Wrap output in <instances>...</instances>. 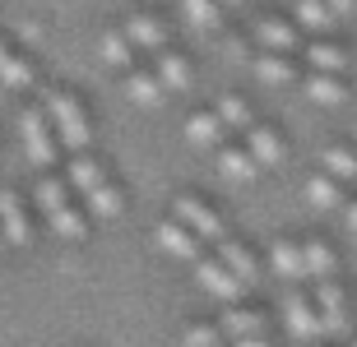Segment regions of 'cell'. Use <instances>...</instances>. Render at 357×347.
I'll return each mask as SVG.
<instances>
[{
  "mask_svg": "<svg viewBox=\"0 0 357 347\" xmlns=\"http://www.w3.org/2000/svg\"><path fill=\"white\" fill-rule=\"evenodd\" d=\"M126 97H130L135 107H158L162 97H167V88H162L158 83V74H153V70H135L130 79H126Z\"/></svg>",
  "mask_w": 357,
  "mask_h": 347,
  "instance_id": "19",
  "label": "cell"
},
{
  "mask_svg": "<svg viewBox=\"0 0 357 347\" xmlns=\"http://www.w3.org/2000/svg\"><path fill=\"white\" fill-rule=\"evenodd\" d=\"M158 250L172 255V259L195 264V259H199V236L185 227V223H176V218H162V223H158Z\"/></svg>",
  "mask_w": 357,
  "mask_h": 347,
  "instance_id": "8",
  "label": "cell"
},
{
  "mask_svg": "<svg viewBox=\"0 0 357 347\" xmlns=\"http://www.w3.org/2000/svg\"><path fill=\"white\" fill-rule=\"evenodd\" d=\"M19 139H24V153L33 167H52L56 162V144H52V134H47V116L42 111H24L19 116Z\"/></svg>",
  "mask_w": 357,
  "mask_h": 347,
  "instance_id": "5",
  "label": "cell"
},
{
  "mask_svg": "<svg viewBox=\"0 0 357 347\" xmlns=\"http://www.w3.org/2000/svg\"><path fill=\"white\" fill-rule=\"evenodd\" d=\"M218 176L227 186H251L260 176V162L246 153V148H218Z\"/></svg>",
  "mask_w": 357,
  "mask_h": 347,
  "instance_id": "13",
  "label": "cell"
},
{
  "mask_svg": "<svg viewBox=\"0 0 357 347\" xmlns=\"http://www.w3.org/2000/svg\"><path fill=\"white\" fill-rule=\"evenodd\" d=\"M33 204L42 209V218H52V213H61V209H70V190L61 186V181H52V176H42L38 190H33Z\"/></svg>",
  "mask_w": 357,
  "mask_h": 347,
  "instance_id": "28",
  "label": "cell"
},
{
  "mask_svg": "<svg viewBox=\"0 0 357 347\" xmlns=\"http://www.w3.org/2000/svg\"><path fill=\"white\" fill-rule=\"evenodd\" d=\"M153 74H158V83L167 88V93H185V88H190V60L176 56V51H158Z\"/></svg>",
  "mask_w": 357,
  "mask_h": 347,
  "instance_id": "20",
  "label": "cell"
},
{
  "mask_svg": "<svg viewBox=\"0 0 357 347\" xmlns=\"http://www.w3.org/2000/svg\"><path fill=\"white\" fill-rule=\"evenodd\" d=\"M213 111H218V120H223L227 130H246V125H251V107H246V102H241L237 93H227Z\"/></svg>",
  "mask_w": 357,
  "mask_h": 347,
  "instance_id": "32",
  "label": "cell"
},
{
  "mask_svg": "<svg viewBox=\"0 0 357 347\" xmlns=\"http://www.w3.org/2000/svg\"><path fill=\"white\" fill-rule=\"evenodd\" d=\"M10 56H14V51H10V42H0V65H5V60H10Z\"/></svg>",
  "mask_w": 357,
  "mask_h": 347,
  "instance_id": "38",
  "label": "cell"
},
{
  "mask_svg": "<svg viewBox=\"0 0 357 347\" xmlns=\"http://www.w3.org/2000/svg\"><path fill=\"white\" fill-rule=\"evenodd\" d=\"M172 218H176V223H185L199 241H223L227 236L218 209H209V204L195 200V195H176V200H172Z\"/></svg>",
  "mask_w": 357,
  "mask_h": 347,
  "instance_id": "2",
  "label": "cell"
},
{
  "mask_svg": "<svg viewBox=\"0 0 357 347\" xmlns=\"http://www.w3.org/2000/svg\"><path fill=\"white\" fill-rule=\"evenodd\" d=\"M0 236L5 245H28L33 241V223H28V209L19 200V190H0Z\"/></svg>",
  "mask_w": 357,
  "mask_h": 347,
  "instance_id": "6",
  "label": "cell"
},
{
  "mask_svg": "<svg viewBox=\"0 0 357 347\" xmlns=\"http://www.w3.org/2000/svg\"><path fill=\"white\" fill-rule=\"evenodd\" d=\"M121 33H126V42H130L135 51H162V47H167V28H162L153 14H135Z\"/></svg>",
  "mask_w": 357,
  "mask_h": 347,
  "instance_id": "12",
  "label": "cell"
},
{
  "mask_svg": "<svg viewBox=\"0 0 357 347\" xmlns=\"http://www.w3.org/2000/svg\"><path fill=\"white\" fill-rule=\"evenodd\" d=\"M325 5L334 10V19H353L357 14V0H325Z\"/></svg>",
  "mask_w": 357,
  "mask_h": 347,
  "instance_id": "35",
  "label": "cell"
},
{
  "mask_svg": "<svg viewBox=\"0 0 357 347\" xmlns=\"http://www.w3.org/2000/svg\"><path fill=\"white\" fill-rule=\"evenodd\" d=\"M306 97H311L316 107H339V102L348 97L344 74H320V70H311V79H306Z\"/></svg>",
  "mask_w": 357,
  "mask_h": 347,
  "instance_id": "21",
  "label": "cell"
},
{
  "mask_svg": "<svg viewBox=\"0 0 357 347\" xmlns=\"http://www.w3.org/2000/svg\"><path fill=\"white\" fill-rule=\"evenodd\" d=\"M344 218H348V227L357 232V204H344Z\"/></svg>",
  "mask_w": 357,
  "mask_h": 347,
  "instance_id": "36",
  "label": "cell"
},
{
  "mask_svg": "<svg viewBox=\"0 0 357 347\" xmlns=\"http://www.w3.org/2000/svg\"><path fill=\"white\" fill-rule=\"evenodd\" d=\"M306 60H311V70H320V74H344V70H348V51H344V47L320 42V38L306 47Z\"/></svg>",
  "mask_w": 357,
  "mask_h": 347,
  "instance_id": "24",
  "label": "cell"
},
{
  "mask_svg": "<svg viewBox=\"0 0 357 347\" xmlns=\"http://www.w3.org/2000/svg\"><path fill=\"white\" fill-rule=\"evenodd\" d=\"M223 343V329H213V324H190L181 338V347H218Z\"/></svg>",
  "mask_w": 357,
  "mask_h": 347,
  "instance_id": "34",
  "label": "cell"
},
{
  "mask_svg": "<svg viewBox=\"0 0 357 347\" xmlns=\"http://www.w3.org/2000/svg\"><path fill=\"white\" fill-rule=\"evenodd\" d=\"M107 181H112V176H107V167H102L98 158H93L89 148L70 158V186L79 190V195H93V190H98V186H107Z\"/></svg>",
  "mask_w": 357,
  "mask_h": 347,
  "instance_id": "16",
  "label": "cell"
},
{
  "mask_svg": "<svg viewBox=\"0 0 357 347\" xmlns=\"http://www.w3.org/2000/svg\"><path fill=\"white\" fill-rule=\"evenodd\" d=\"M316 315H320V334H330V338L348 334V296L330 278L316 282Z\"/></svg>",
  "mask_w": 357,
  "mask_h": 347,
  "instance_id": "3",
  "label": "cell"
},
{
  "mask_svg": "<svg viewBox=\"0 0 357 347\" xmlns=\"http://www.w3.org/2000/svg\"><path fill=\"white\" fill-rule=\"evenodd\" d=\"M246 153H251L260 167H278V162L288 158V144H283V134L274 125H246Z\"/></svg>",
  "mask_w": 357,
  "mask_h": 347,
  "instance_id": "9",
  "label": "cell"
},
{
  "mask_svg": "<svg viewBox=\"0 0 357 347\" xmlns=\"http://www.w3.org/2000/svg\"><path fill=\"white\" fill-rule=\"evenodd\" d=\"M98 56H102V65H112V70H130L135 65V47L126 42V33H102Z\"/></svg>",
  "mask_w": 357,
  "mask_h": 347,
  "instance_id": "27",
  "label": "cell"
},
{
  "mask_svg": "<svg viewBox=\"0 0 357 347\" xmlns=\"http://www.w3.org/2000/svg\"><path fill=\"white\" fill-rule=\"evenodd\" d=\"M255 79L260 83H297V65H292L288 56L265 51L260 60H255Z\"/></svg>",
  "mask_w": 357,
  "mask_h": 347,
  "instance_id": "26",
  "label": "cell"
},
{
  "mask_svg": "<svg viewBox=\"0 0 357 347\" xmlns=\"http://www.w3.org/2000/svg\"><path fill=\"white\" fill-rule=\"evenodd\" d=\"M292 24L320 38V33H330L339 19H334V10L325 5V0H297V5H292Z\"/></svg>",
  "mask_w": 357,
  "mask_h": 347,
  "instance_id": "18",
  "label": "cell"
},
{
  "mask_svg": "<svg viewBox=\"0 0 357 347\" xmlns=\"http://www.w3.org/2000/svg\"><path fill=\"white\" fill-rule=\"evenodd\" d=\"M302 264H306V278H334V250L325 245V241H302Z\"/></svg>",
  "mask_w": 357,
  "mask_h": 347,
  "instance_id": "25",
  "label": "cell"
},
{
  "mask_svg": "<svg viewBox=\"0 0 357 347\" xmlns=\"http://www.w3.org/2000/svg\"><path fill=\"white\" fill-rule=\"evenodd\" d=\"M283 324H288V334L297 338V343H311V338H320L316 301H306L302 292H288V301H283Z\"/></svg>",
  "mask_w": 357,
  "mask_h": 347,
  "instance_id": "7",
  "label": "cell"
},
{
  "mask_svg": "<svg viewBox=\"0 0 357 347\" xmlns=\"http://www.w3.org/2000/svg\"><path fill=\"white\" fill-rule=\"evenodd\" d=\"M232 347H269L265 338H241V343H232Z\"/></svg>",
  "mask_w": 357,
  "mask_h": 347,
  "instance_id": "37",
  "label": "cell"
},
{
  "mask_svg": "<svg viewBox=\"0 0 357 347\" xmlns=\"http://www.w3.org/2000/svg\"><path fill=\"white\" fill-rule=\"evenodd\" d=\"M353 139H357V130H353Z\"/></svg>",
  "mask_w": 357,
  "mask_h": 347,
  "instance_id": "42",
  "label": "cell"
},
{
  "mask_svg": "<svg viewBox=\"0 0 357 347\" xmlns=\"http://www.w3.org/2000/svg\"><path fill=\"white\" fill-rule=\"evenodd\" d=\"M195 282L213 296V301H223V306H232V301L246 292V287L237 282V273H232L223 259H195Z\"/></svg>",
  "mask_w": 357,
  "mask_h": 347,
  "instance_id": "4",
  "label": "cell"
},
{
  "mask_svg": "<svg viewBox=\"0 0 357 347\" xmlns=\"http://www.w3.org/2000/svg\"><path fill=\"white\" fill-rule=\"evenodd\" d=\"M320 167H325V176H334L339 186H353L357 181V153L353 148H330V153L320 158Z\"/></svg>",
  "mask_w": 357,
  "mask_h": 347,
  "instance_id": "29",
  "label": "cell"
},
{
  "mask_svg": "<svg viewBox=\"0 0 357 347\" xmlns=\"http://www.w3.org/2000/svg\"><path fill=\"white\" fill-rule=\"evenodd\" d=\"M255 38H260L265 51H278V56L297 51V24H292V19H278V14H265V19L255 24Z\"/></svg>",
  "mask_w": 357,
  "mask_h": 347,
  "instance_id": "10",
  "label": "cell"
},
{
  "mask_svg": "<svg viewBox=\"0 0 357 347\" xmlns=\"http://www.w3.org/2000/svg\"><path fill=\"white\" fill-rule=\"evenodd\" d=\"M348 347H357V343H348Z\"/></svg>",
  "mask_w": 357,
  "mask_h": 347,
  "instance_id": "41",
  "label": "cell"
},
{
  "mask_svg": "<svg viewBox=\"0 0 357 347\" xmlns=\"http://www.w3.org/2000/svg\"><path fill=\"white\" fill-rule=\"evenodd\" d=\"M218 14H223L218 0H181V19L190 28H218Z\"/></svg>",
  "mask_w": 357,
  "mask_h": 347,
  "instance_id": "31",
  "label": "cell"
},
{
  "mask_svg": "<svg viewBox=\"0 0 357 347\" xmlns=\"http://www.w3.org/2000/svg\"><path fill=\"white\" fill-rule=\"evenodd\" d=\"M47 227H52V236H61V241H84L89 236V223H84V213L70 204V209H61V213H52L47 218Z\"/></svg>",
  "mask_w": 357,
  "mask_h": 347,
  "instance_id": "30",
  "label": "cell"
},
{
  "mask_svg": "<svg viewBox=\"0 0 357 347\" xmlns=\"http://www.w3.org/2000/svg\"><path fill=\"white\" fill-rule=\"evenodd\" d=\"M218 5H223V10H237V5H246V0H218Z\"/></svg>",
  "mask_w": 357,
  "mask_h": 347,
  "instance_id": "39",
  "label": "cell"
},
{
  "mask_svg": "<svg viewBox=\"0 0 357 347\" xmlns=\"http://www.w3.org/2000/svg\"><path fill=\"white\" fill-rule=\"evenodd\" d=\"M269 268H274L278 278H306V264H302V241H274L269 245Z\"/></svg>",
  "mask_w": 357,
  "mask_h": 347,
  "instance_id": "17",
  "label": "cell"
},
{
  "mask_svg": "<svg viewBox=\"0 0 357 347\" xmlns=\"http://www.w3.org/2000/svg\"><path fill=\"white\" fill-rule=\"evenodd\" d=\"M0 83H5V88H28V83H33V65L19 60V56H10V60L0 65Z\"/></svg>",
  "mask_w": 357,
  "mask_h": 347,
  "instance_id": "33",
  "label": "cell"
},
{
  "mask_svg": "<svg viewBox=\"0 0 357 347\" xmlns=\"http://www.w3.org/2000/svg\"><path fill=\"white\" fill-rule=\"evenodd\" d=\"M42 116H47V125H56V134H61V144H66L70 153H84V148H89L93 125H89V111L79 107V97H75V93L52 88L47 102H42Z\"/></svg>",
  "mask_w": 357,
  "mask_h": 347,
  "instance_id": "1",
  "label": "cell"
},
{
  "mask_svg": "<svg viewBox=\"0 0 357 347\" xmlns=\"http://www.w3.org/2000/svg\"><path fill=\"white\" fill-rule=\"evenodd\" d=\"M84 209H89L98 223H112V218L126 209V200H121V190H116V181H107V186H98L93 195H84Z\"/></svg>",
  "mask_w": 357,
  "mask_h": 347,
  "instance_id": "23",
  "label": "cell"
},
{
  "mask_svg": "<svg viewBox=\"0 0 357 347\" xmlns=\"http://www.w3.org/2000/svg\"><path fill=\"white\" fill-rule=\"evenodd\" d=\"M218 259H223V264L232 268V273H237V282H241V287H251V282L260 278V259H255V255L246 250L241 241H232V236H223V241H218Z\"/></svg>",
  "mask_w": 357,
  "mask_h": 347,
  "instance_id": "14",
  "label": "cell"
},
{
  "mask_svg": "<svg viewBox=\"0 0 357 347\" xmlns=\"http://www.w3.org/2000/svg\"><path fill=\"white\" fill-rule=\"evenodd\" d=\"M0 250H5V236H0Z\"/></svg>",
  "mask_w": 357,
  "mask_h": 347,
  "instance_id": "40",
  "label": "cell"
},
{
  "mask_svg": "<svg viewBox=\"0 0 357 347\" xmlns=\"http://www.w3.org/2000/svg\"><path fill=\"white\" fill-rule=\"evenodd\" d=\"M223 338L227 343H241V338H265V315L260 310H241V306H227L223 315Z\"/></svg>",
  "mask_w": 357,
  "mask_h": 347,
  "instance_id": "15",
  "label": "cell"
},
{
  "mask_svg": "<svg viewBox=\"0 0 357 347\" xmlns=\"http://www.w3.org/2000/svg\"><path fill=\"white\" fill-rule=\"evenodd\" d=\"M339 181H334V176H311V181H306V204H311V209H320V213H334V209H344V195H339Z\"/></svg>",
  "mask_w": 357,
  "mask_h": 347,
  "instance_id": "22",
  "label": "cell"
},
{
  "mask_svg": "<svg viewBox=\"0 0 357 347\" xmlns=\"http://www.w3.org/2000/svg\"><path fill=\"white\" fill-rule=\"evenodd\" d=\"M223 134H227V125L218 120V111H195V116L185 120V144L199 148V153L223 148Z\"/></svg>",
  "mask_w": 357,
  "mask_h": 347,
  "instance_id": "11",
  "label": "cell"
}]
</instances>
